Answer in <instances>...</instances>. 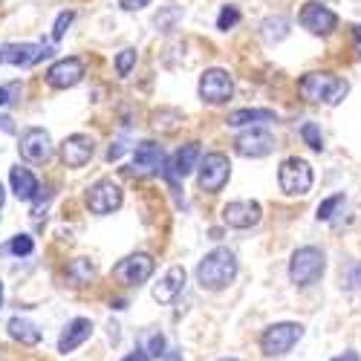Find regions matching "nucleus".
Returning <instances> with one entry per match:
<instances>
[{"label": "nucleus", "mask_w": 361, "mask_h": 361, "mask_svg": "<svg viewBox=\"0 0 361 361\" xmlns=\"http://www.w3.org/2000/svg\"><path fill=\"white\" fill-rule=\"evenodd\" d=\"M237 278V257L228 249L208 252L197 266V283L208 292H220Z\"/></svg>", "instance_id": "nucleus-1"}, {"label": "nucleus", "mask_w": 361, "mask_h": 361, "mask_svg": "<svg viewBox=\"0 0 361 361\" xmlns=\"http://www.w3.org/2000/svg\"><path fill=\"white\" fill-rule=\"evenodd\" d=\"M298 93L312 104H338L347 96V81L338 78L336 73H307L298 81Z\"/></svg>", "instance_id": "nucleus-2"}, {"label": "nucleus", "mask_w": 361, "mask_h": 361, "mask_svg": "<svg viewBox=\"0 0 361 361\" xmlns=\"http://www.w3.org/2000/svg\"><path fill=\"white\" fill-rule=\"evenodd\" d=\"M324 269H326L324 252L315 249V246H304V249H298L292 255V260H289V281L298 289H307V286H312V283L321 281Z\"/></svg>", "instance_id": "nucleus-3"}, {"label": "nucleus", "mask_w": 361, "mask_h": 361, "mask_svg": "<svg viewBox=\"0 0 361 361\" xmlns=\"http://www.w3.org/2000/svg\"><path fill=\"white\" fill-rule=\"evenodd\" d=\"M300 338H304V326L295 324V321H281V324H272L263 329L260 336V350L266 355H286Z\"/></svg>", "instance_id": "nucleus-4"}, {"label": "nucleus", "mask_w": 361, "mask_h": 361, "mask_svg": "<svg viewBox=\"0 0 361 361\" xmlns=\"http://www.w3.org/2000/svg\"><path fill=\"white\" fill-rule=\"evenodd\" d=\"M278 183H281V191L289 194V197L310 194V188H312V168H310V162L298 159V157L283 159L281 168H278Z\"/></svg>", "instance_id": "nucleus-5"}, {"label": "nucleus", "mask_w": 361, "mask_h": 361, "mask_svg": "<svg viewBox=\"0 0 361 361\" xmlns=\"http://www.w3.org/2000/svg\"><path fill=\"white\" fill-rule=\"evenodd\" d=\"M154 257L145 255V252H136V255H128L125 260H118L113 266V278L118 283H125V286H142L150 281V275H154Z\"/></svg>", "instance_id": "nucleus-6"}, {"label": "nucleus", "mask_w": 361, "mask_h": 361, "mask_svg": "<svg viewBox=\"0 0 361 361\" xmlns=\"http://www.w3.org/2000/svg\"><path fill=\"white\" fill-rule=\"evenodd\" d=\"M122 200H125V194L113 179H99V183H93L87 188V208L99 217L118 212V208H122Z\"/></svg>", "instance_id": "nucleus-7"}, {"label": "nucleus", "mask_w": 361, "mask_h": 361, "mask_svg": "<svg viewBox=\"0 0 361 361\" xmlns=\"http://www.w3.org/2000/svg\"><path fill=\"white\" fill-rule=\"evenodd\" d=\"M234 96V78L220 70V67H212L200 75V99L205 104H226L231 102Z\"/></svg>", "instance_id": "nucleus-8"}, {"label": "nucleus", "mask_w": 361, "mask_h": 361, "mask_svg": "<svg viewBox=\"0 0 361 361\" xmlns=\"http://www.w3.org/2000/svg\"><path fill=\"white\" fill-rule=\"evenodd\" d=\"M231 176V162L226 154H205L200 162V188L205 194H220Z\"/></svg>", "instance_id": "nucleus-9"}, {"label": "nucleus", "mask_w": 361, "mask_h": 361, "mask_svg": "<svg viewBox=\"0 0 361 361\" xmlns=\"http://www.w3.org/2000/svg\"><path fill=\"white\" fill-rule=\"evenodd\" d=\"M300 26L312 35H329V32H336L338 15L329 6L318 4V0H310V4H304V9H300Z\"/></svg>", "instance_id": "nucleus-10"}, {"label": "nucleus", "mask_w": 361, "mask_h": 361, "mask_svg": "<svg viewBox=\"0 0 361 361\" xmlns=\"http://www.w3.org/2000/svg\"><path fill=\"white\" fill-rule=\"evenodd\" d=\"M0 55H4V64L12 67H35L38 61L52 55V49L47 44H4L0 47Z\"/></svg>", "instance_id": "nucleus-11"}, {"label": "nucleus", "mask_w": 361, "mask_h": 361, "mask_svg": "<svg viewBox=\"0 0 361 361\" xmlns=\"http://www.w3.org/2000/svg\"><path fill=\"white\" fill-rule=\"evenodd\" d=\"M263 217V208L255 200H234L223 208V223L228 228H252Z\"/></svg>", "instance_id": "nucleus-12"}, {"label": "nucleus", "mask_w": 361, "mask_h": 361, "mask_svg": "<svg viewBox=\"0 0 361 361\" xmlns=\"http://www.w3.org/2000/svg\"><path fill=\"white\" fill-rule=\"evenodd\" d=\"M96 154V142L87 133H73L61 142V162L67 168H84Z\"/></svg>", "instance_id": "nucleus-13"}, {"label": "nucleus", "mask_w": 361, "mask_h": 361, "mask_svg": "<svg viewBox=\"0 0 361 361\" xmlns=\"http://www.w3.org/2000/svg\"><path fill=\"white\" fill-rule=\"evenodd\" d=\"M272 147H275V139H272V133L263 130V128H252V130L240 133L234 139V150L240 157H249V159L269 157V154H272Z\"/></svg>", "instance_id": "nucleus-14"}, {"label": "nucleus", "mask_w": 361, "mask_h": 361, "mask_svg": "<svg viewBox=\"0 0 361 361\" xmlns=\"http://www.w3.org/2000/svg\"><path fill=\"white\" fill-rule=\"evenodd\" d=\"M18 150H20V157L26 162H47L52 157V139L44 128H29V130L20 133Z\"/></svg>", "instance_id": "nucleus-15"}, {"label": "nucleus", "mask_w": 361, "mask_h": 361, "mask_svg": "<svg viewBox=\"0 0 361 361\" xmlns=\"http://www.w3.org/2000/svg\"><path fill=\"white\" fill-rule=\"evenodd\" d=\"M84 78V64L81 58H61L47 70V84L52 90H70Z\"/></svg>", "instance_id": "nucleus-16"}, {"label": "nucleus", "mask_w": 361, "mask_h": 361, "mask_svg": "<svg viewBox=\"0 0 361 361\" xmlns=\"http://www.w3.org/2000/svg\"><path fill=\"white\" fill-rule=\"evenodd\" d=\"M200 145L197 142H188V145H183V147H179L176 150V154H173V159L165 165L168 171H165V176H168V183L176 188V179H185L194 168H200Z\"/></svg>", "instance_id": "nucleus-17"}, {"label": "nucleus", "mask_w": 361, "mask_h": 361, "mask_svg": "<svg viewBox=\"0 0 361 361\" xmlns=\"http://www.w3.org/2000/svg\"><path fill=\"white\" fill-rule=\"evenodd\" d=\"M165 168V154H162V145L157 142H139L133 150V173L139 176H154Z\"/></svg>", "instance_id": "nucleus-18"}, {"label": "nucleus", "mask_w": 361, "mask_h": 361, "mask_svg": "<svg viewBox=\"0 0 361 361\" xmlns=\"http://www.w3.org/2000/svg\"><path fill=\"white\" fill-rule=\"evenodd\" d=\"M185 269L183 266H171L168 272L162 275V281L154 286V300L157 304H173V300L183 295V289H185Z\"/></svg>", "instance_id": "nucleus-19"}, {"label": "nucleus", "mask_w": 361, "mask_h": 361, "mask_svg": "<svg viewBox=\"0 0 361 361\" xmlns=\"http://www.w3.org/2000/svg\"><path fill=\"white\" fill-rule=\"evenodd\" d=\"M90 336H93V324H90L87 318H73L67 326H64V333H61V338H58V353H73V350H78Z\"/></svg>", "instance_id": "nucleus-20"}, {"label": "nucleus", "mask_w": 361, "mask_h": 361, "mask_svg": "<svg viewBox=\"0 0 361 361\" xmlns=\"http://www.w3.org/2000/svg\"><path fill=\"white\" fill-rule=\"evenodd\" d=\"M9 179H12V191H15V197H18L20 202H32V200L41 194L38 179H35V173L29 171V168L15 165L12 173H9Z\"/></svg>", "instance_id": "nucleus-21"}, {"label": "nucleus", "mask_w": 361, "mask_h": 361, "mask_svg": "<svg viewBox=\"0 0 361 361\" xmlns=\"http://www.w3.org/2000/svg\"><path fill=\"white\" fill-rule=\"evenodd\" d=\"M6 329H9V336H12L15 341H20V344H26V347L41 344V329H38L32 321H26V318H18V315L9 318Z\"/></svg>", "instance_id": "nucleus-22"}, {"label": "nucleus", "mask_w": 361, "mask_h": 361, "mask_svg": "<svg viewBox=\"0 0 361 361\" xmlns=\"http://www.w3.org/2000/svg\"><path fill=\"white\" fill-rule=\"evenodd\" d=\"M93 278H96V266L90 263L87 257H75V260L67 263V281L73 286H87Z\"/></svg>", "instance_id": "nucleus-23"}, {"label": "nucleus", "mask_w": 361, "mask_h": 361, "mask_svg": "<svg viewBox=\"0 0 361 361\" xmlns=\"http://www.w3.org/2000/svg\"><path fill=\"white\" fill-rule=\"evenodd\" d=\"M275 113L272 110H234L228 113L226 125L228 128H243V125H255V122H272Z\"/></svg>", "instance_id": "nucleus-24"}, {"label": "nucleus", "mask_w": 361, "mask_h": 361, "mask_svg": "<svg viewBox=\"0 0 361 361\" xmlns=\"http://www.w3.org/2000/svg\"><path fill=\"white\" fill-rule=\"evenodd\" d=\"M260 32H263V38L269 44H278V41H283L289 35V23H286V18H266L263 26H260Z\"/></svg>", "instance_id": "nucleus-25"}, {"label": "nucleus", "mask_w": 361, "mask_h": 361, "mask_svg": "<svg viewBox=\"0 0 361 361\" xmlns=\"http://www.w3.org/2000/svg\"><path fill=\"white\" fill-rule=\"evenodd\" d=\"M176 122H183L179 110H159V113H154V128L157 130L171 133V130H176Z\"/></svg>", "instance_id": "nucleus-26"}, {"label": "nucleus", "mask_w": 361, "mask_h": 361, "mask_svg": "<svg viewBox=\"0 0 361 361\" xmlns=\"http://www.w3.org/2000/svg\"><path fill=\"white\" fill-rule=\"evenodd\" d=\"M341 205H344V194H333V197H326V200L318 205V220H333Z\"/></svg>", "instance_id": "nucleus-27"}, {"label": "nucleus", "mask_w": 361, "mask_h": 361, "mask_svg": "<svg viewBox=\"0 0 361 361\" xmlns=\"http://www.w3.org/2000/svg\"><path fill=\"white\" fill-rule=\"evenodd\" d=\"M9 249H12V255L26 257V255H32V252H35V240L29 237V234H15V237H12V243H9Z\"/></svg>", "instance_id": "nucleus-28"}, {"label": "nucleus", "mask_w": 361, "mask_h": 361, "mask_svg": "<svg viewBox=\"0 0 361 361\" xmlns=\"http://www.w3.org/2000/svg\"><path fill=\"white\" fill-rule=\"evenodd\" d=\"M136 67V49H122V52H118L116 55V73L118 75H130V70Z\"/></svg>", "instance_id": "nucleus-29"}, {"label": "nucleus", "mask_w": 361, "mask_h": 361, "mask_svg": "<svg viewBox=\"0 0 361 361\" xmlns=\"http://www.w3.org/2000/svg\"><path fill=\"white\" fill-rule=\"evenodd\" d=\"M237 23H240V9H237V6H223L220 18H217V29L228 32V29H234Z\"/></svg>", "instance_id": "nucleus-30"}, {"label": "nucleus", "mask_w": 361, "mask_h": 361, "mask_svg": "<svg viewBox=\"0 0 361 361\" xmlns=\"http://www.w3.org/2000/svg\"><path fill=\"white\" fill-rule=\"evenodd\" d=\"M300 136H304V142H307L312 150H321V147H324V136H321L318 125H312V122H307L304 128H300Z\"/></svg>", "instance_id": "nucleus-31"}, {"label": "nucleus", "mask_w": 361, "mask_h": 361, "mask_svg": "<svg viewBox=\"0 0 361 361\" xmlns=\"http://www.w3.org/2000/svg\"><path fill=\"white\" fill-rule=\"evenodd\" d=\"M73 20H75V12H61V15H58V20L52 26V41H61L67 35V29H70Z\"/></svg>", "instance_id": "nucleus-32"}, {"label": "nucleus", "mask_w": 361, "mask_h": 361, "mask_svg": "<svg viewBox=\"0 0 361 361\" xmlns=\"http://www.w3.org/2000/svg\"><path fill=\"white\" fill-rule=\"evenodd\" d=\"M147 355L150 358H165V338L159 336V333H154V336H150V341H147Z\"/></svg>", "instance_id": "nucleus-33"}, {"label": "nucleus", "mask_w": 361, "mask_h": 361, "mask_svg": "<svg viewBox=\"0 0 361 361\" xmlns=\"http://www.w3.org/2000/svg\"><path fill=\"white\" fill-rule=\"evenodd\" d=\"M118 6H122L125 12H139V9L150 6V0H118Z\"/></svg>", "instance_id": "nucleus-34"}, {"label": "nucleus", "mask_w": 361, "mask_h": 361, "mask_svg": "<svg viewBox=\"0 0 361 361\" xmlns=\"http://www.w3.org/2000/svg\"><path fill=\"white\" fill-rule=\"evenodd\" d=\"M122 361H150V355H147V350H133V353H128Z\"/></svg>", "instance_id": "nucleus-35"}, {"label": "nucleus", "mask_w": 361, "mask_h": 361, "mask_svg": "<svg viewBox=\"0 0 361 361\" xmlns=\"http://www.w3.org/2000/svg\"><path fill=\"white\" fill-rule=\"evenodd\" d=\"M12 90L15 87H0V107H6L12 102Z\"/></svg>", "instance_id": "nucleus-36"}, {"label": "nucleus", "mask_w": 361, "mask_h": 361, "mask_svg": "<svg viewBox=\"0 0 361 361\" xmlns=\"http://www.w3.org/2000/svg\"><path fill=\"white\" fill-rule=\"evenodd\" d=\"M353 35H355V52H358V58H361V23L353 26Z\"/></svg>", "instance_id": "nucleus-37"}, {"label": "nucleus", "mask_w": 361, "mask_h": 361, "mask_svg": "<svg viewBox=\"0 0 361 361\" xmlns=\"http://www.w3.org/2000/svg\"><path fill=\"white\" fill-rule=\"evenodd\" d=\"M333 361H361V358H358V353H344V355H336Z\"/></svg>", "instance_id": "nucleus-38"}, {"label": "nucleus", "mask_w": 361, "mask_h": 361, "mask_svg": "<svg viewBox=\"0 0 361 361\" xmlns=\"http://www.w3.org/2000/svg\"><path fill=\"white\" fill-rule=\"evenodd\" d=\"M165 361H183V353H176V350H171V353H165Z\"/></svg>", "instance_id": "nucleus-39"}, {"label": "nucleus", "mask_w": 361, "mask_h": 361, "mask_svg": "<svg viewBox=\"0 0 361 361\" xmlns=\"http://www.w3.org/2000/svg\"><path fill=\"white\" fill-rule=\"evenodd\" d=\"M4 202H6V191H4V185H0V208H4Z\"/></svg>", "instance_id": "nucleus-40"}, {"label": "nucleus", "mask_w": 361, "mask_h": 361, "mask_svg": "<svg viewBox=\"0 0 361 361\" xmlns=\"http://www.w3.org/2000/svg\"><path fill=\"white\" fill-rule=\"evenodd\" d=\"M0 307H4V281H0Z\"/></svg>", "instance_id": "nucleus-41"}, {"label": "nucleus", "mask_w": 361, "mask_h": 361, "mask_svg": "<svg viewBox=\"0 0 361 361\" xmlns=\"http://www.w3.org/2000/svg\"><path fill=\"white\" fill-rule=\"evenodd\" d=\"M220 361H237V358H220Z\"/></svg>", "instance_id": "nucleus-42"}, {"label": "nucleus", "mask_w": 361, "mask_h": 361, "mask_svg": "<svg viewBox=\"0 0 361 361\" xmlns=\"http://www.w3.org/2000/svg\"><path fill=\"white\" fill-rule=\"evenodd\" d=\"M0 64H4V55H0Z\"/></svg>", "instance_id": "nucleus-43"}]
</instances>
